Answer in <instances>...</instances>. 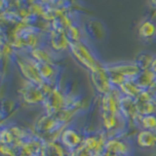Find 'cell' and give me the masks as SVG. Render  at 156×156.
Listing matches in <instances>:
<instances>
[{
  "label": "cell",
  "mask_w": 156,
  "mask_h": 156,
  "mask_svg": "<svg viewBox=\"0 0 156 156\" xmlns=\"http://www.w3.org/2000/svg\"><path fill=\"white\" fill-rule=\"evenodd\" d=\"M121 96L116 94V88L101 97V118L102 124L107 131H111L118 126L120 108L119 101ZM122 116V115H121Z\"/></svg>",
  "instance_id": "obj_1"
},
{
  "label": "cell",
  "mask_w": 156,
  "mask_h": 156,
  "mask_svg": "<svg viewBox=\"0 0 156 156\" xmlns=\"http://www.w3.org/2000/svg\"><path fill=\"white\" fill-rule=\"evenodd\" d=\"M69 50L72 53L73 57L79 62L82 66H84L88 68L91 72L96 70L98 67L101 66V63L96 60L95 56L90 51L82 41L78 42H70L69 44Z\"/></svg>",
  "instance_id": "obj_2"
},
{
  "label": "cell",
  "mask_w": 156,
  "mask_h": 156,
  "mask_svg": "<svg viewBox=\"0 0 156 156\" xmlns=\"http://www.w3.org/2000/svg\"><path fill=\"white\" fill-rule=\"evenodd\" d=\"M16 62L22 74L27 78L28 82L39 86L46 83L44 82L40 74H39L35 61L31 57H18Z\"/></svg>",
  "instance_id": "obj_3"
},
{
  "label": "cell",
  "mask_w": 156,
  "mask_h": 156,
  "mask_svg": "<svg viewBox=\"0 0 156 156\" xmlns=\"http://www.w3.org/2000/svg\"><path fill=\"white\" fill-rule=\"evenodd\" d=\"M91 81L96 91L102 96L109 93L114 88L110 82L109 74L106 70V67L101 65L96 70L91 72Z\"/></svg>",
  "instance_id": "obj_4"
},
{
  "label": "cell",
  "mask_w": 156,
  "mask_h": 156,
  "mask_svg": "<svg viewBox=\"0 0 156 156\" xmlns=\"http://www.w3.org/2000/svg\"><path fill=\"white\" fill-rule=\"evenodd\" d=\"M43 85L39 86L28 82L27 85L23 86V88L19 92L23 97V100L26 102L30 105H36L39 102H44L46 100L47 94L44 90Z\"/></svg>",
  "instance_id": "obj_5"
},
{
  "label": "cell",
  "mask_w": 156,
  "mask_h": 156,
  "mask_svg": "<svg viewBox=\"0 0 156 156\" xmlns=\"http://www.w3.org/2000/svg\"><path fill=\"white\" fill-rule=\"evenodd\" d=\"M138 113L140 116L156 114V100L152 92L143 90V92L135 99Z\"/></svg>",
  "instance_id": "obj_6"
},
{
  "label": "cell",
  "mask_w": 156,
  "mask_h": 156,
  "mask_svg": "<svg viewBox=\"0 0 156 156\" xmlns=\"http://www.w3.org/2000/svg\"><path fill=\"white\" fill-rule=\"evenodd\" d=\"M66 101V99L63 97L62 92L58 88H53V90L46 97V100L43 104L45 105L47 114H54L65 108Z\"/></svg>",
  "instance_id": "obj_7"
},
{
  "label": "cell",
  "mask_w": 156,
  "mask_h": 156,
  "mask_svg": "<svg viewBox=\"0 0 156 156\" xmlns=\"http://www.w3.org/2000/svg\"><path fill=\"white\" fill-rule=\"evenodd\" d=\"M107 71L118 73L121 76L125 77L127 80H136L141 72L140 68L136 66V62H123L117 63V65H111L105 66Z\"/></svg>",
  "instance_id": "obj_8"
},
{
  "label": "cell",
  "mask_w": 156,
  "mask_h": 156,
  "mask_svg": "<svg viewBox=\"0 0 156 156\" xmlns=\"http://www.w3.org/2000/svg\"><path fill=\"white\" fill-rule=\"evenodd\" d=\"M83 140L80 134L74 129L68 128L62 132L61 134V143L63 147L68 150H76L83 144Z\"/></svg>",
  "instance_id": "obj_9"
},
{
  "label": "cell",
  "mask_w": 156,
  "mask_h": 156,
  "mask_svg": "<svg viewBox=\"0 0 156 156\" xmlns=\"http://www.w3.org/2000/svg\"><path fill=\"white\" fill-rule=\"evenodd\" d=\"M63 125L58 120L55 114L46 113L37 121L36 130L39 134H42V135L53 134L54 131H57Z\"/></svg>",
  "instance_id": "obj_10"
},
{
  "label": "cell",
  "mask_w": 156,
  "mask_h": 156,
  "mask_svg": "<svg viewBox=\"0 0 156 156\" xmlns=\"http://www.w3.org/2000/svg\"><path fill=\"white\" fill-rule=\"evenodd\" d=\"M119 108L121 115L126 119L138 121L139 117L140 116L138 113V110H136L135 99H132V98L121 96L119 101Z\"/></svg>",
  "instance_id": "obj_11"
},
{
  "label": "cell",
  "mask_w": 156,
  "mask_h": 156,
  "mask_svg": "<svg viewBox=\"0 0 156 156\" xmlns=\"http://www.w3.org/2000/svg\"><path fill=\"white\" fill-rule=\"evenodd\" d=\"M56 54L55 51L51 49L50 47H39L30 50V57L33 58L35 62H47L51 63V65H55V60H56Z\"/></svg>",
  "instance_id": "obj_12"
},
{
  "label": "cell",
  "mask_w": 156,
  "mask_h": 156,
  "mask_svg": "<svg viewBox=\"0 0 156 156\" xmlns=\"http://www.w3.org/2000/svg\"><path fill=\"white\" fill-rule=\"evenodd\" d=\"M105 150L107 156H129L128 145L118 139L106 141Z\"/></svg>",
  "instance_id": "obj_13"
},
{
  "label": "cell",
  "mask_w": 156,
  "mask_h": 156,
  "mask_svg": "<svg viewBox=\"0 0 156 156\" xmlns=\"http://www.w3.org/2000/svg\"><path fill=\"white\" fill-rule=\"evenodd\" d=\"M51 48L54 51H63L69 49V40L67 39L66 32L60 29H53L51 32Z\"/></svg>",
  "instance_id": "obj_14"
},
{
  "label": "cell",
  "mask_w": 156,
  "mask_h": 156,
  "mask_svg": "<svg viewBox=\"0 0 156 156\" xmlns=\"http://www.w3.org/2000/svg\"><path fill=\"white\" fill-rule=\"evenodd\" d=\"M135 81L141 90L151 91L156 86V74L151 69L143 70Z\"/></svg>",
  "instance_id": "obj_15"
},
{
  "label": "cell",
  "mask_w": 156,
  "mask_h": 156,
  "mask_svg": "<svg viewBox=\"0 0 156 156\" xmlns=\"http://www.w3.org/2000/svg\"><path fill=\"white\" fill-rule=\"evenodd\" d=\"M136 141L141 148H153L156 146L155 132L141 130L136 135Z\"/></svg>",
  "instance_id": "obj_16"
},
{
  "label": "cell",
  "mask_w": 156,
  "mask_h": 156,
  "mask_svg": "<svg viewBox=\"0 0 156 156\" xmlns=\"http://www.w3.org/2000/svg\"><path fill=\"white\" fill-rule=\"evenodd\" d=\"M139 35L143 40H153L156 36V23L151 20L144 21L139 27Z\"/></svg>",
  "instance_id": "obj_17"
},
{
  "label": "cell",
  "mask_w": 156,
  "mask_h": 156,
  "mask_svg": "<svg viewBox=\"0 0 156 156\" xmlns=\"http://www.w3.org/2000/svg\"><path fill=\"white\" fill-rule=\"evenodd\" d=\"M35 63L39 74H40L44 82L51 84V82L54 81L56 77L55 65H51V63H47V62H35Z\"/></svg>",
  "instance_id": "obj_18"
},
{
  "label": "cell",
  "mask_w": 156,
  "mask_h": 156,
  "mask_svg": "<svg viewBox=\"0 0 156 156\" xmlns=\"http://www.w3.org/2000/svg\"><path fill=\"white\" fill-rule=\"evenodd\" d=\"M118 89L121 94H123V96L132 98V99H136V98L143 92V90L138 86V84H136L135 80L125 81Z\"/></svg>",
  "instance_id": "obj_19"
},
{
  "label": "cell",
  "mask_w": 156,
  "mask_h": 156,
  "mask_svg": "<svg viewBox=\"0 0 156 156\" xmlns=\"http://www.w3.org/2000/svg\"><path fill=\"white\" fill-rule=\"evenodd\" d=\"M139 124L143 130L147 131H156V114H149L139 117Z\"/></svg>",
  "instance_id": "obj_20"
},
{
  "label": "cell",
  "mask_w": 156,
  "mask_h": 156,
  "mask_svg": "<svg viewBox=\"0 0 156 156\" xmlns=\"http://www.w3.org/2000/svg\"><path fill=\"white\" fill-rule=\"evenodd\" d=\"M154 58L151 54H147V53H143V54H140L136 58V66H138L140 70H147V69H150L151 67V65H152L153 62V60Z\"/></svg>",
  "instance_id": "obj_21"
},
{
  "label": "cell",
  "mask_w": 156,
  "mask_h": 156,
  "mask_svg": "<svg viewBox=\"0 0 156 156\" xmlns=\"http://www.w3.org/2000/svg\"><path fill=\"white\" fill-rule=\"evenodd\" d=\"M66 35L67 37V39L69 40V42H78L81 41V31L79 30V28L77 27V26L75 24H70L66 30Z\"/></svg>",
  "instance_id": "obj_22"
},
{
  "label": "cell",
  "mask_w": 156,
  "mask_h": 156,
  "mask_svg": "<svg viewBox=\"0 0 156 156\" xmlns=\"http://www.w3.org/2000/svg\"><path fill=\"white\" fill-rule=\"evenodd\" d=\"M44 156H65L62 146L54 143H49L43 149Z\"/></svg>",
  "instance_id": "obj_23"
},
{
  "label": "cell",
  "mask_w": 156,
  "mask_h": 156,
  "mask_svg": "<svg viewBox=\"0 0 156 156\" xmlns=\"http://www.w3.org/2000/svg\"><path fill=\"white\" fill-rule=\"evenodd\" d=\"M74 156H97V155L91 152V151H89L88 149H86L83 145H81L79 148L75 150Z\"/></svg>",
  "instance_id": "obj_24"
},
{
  "label": "cell",
  "mask_w": 156,
  "mask_h": 156,
  "mask_svg": "<svg viewBox=\"0 0 156 156\" xmlns=\"http://www.w3.org/2000/svg\"><path fill=\"white\" fill-rule=\"evenodd\" d=\"M150 69L152 70L155 74H156V57L154 58V60H153V62H152V65H151V67H150Z\"/></svg>",
  "instance_id": "obj_25"
},
{
  "label": "cell",
  "mask_w": 156,
  "mask_h": 156,
  "mask_svg": "<svg viewBox=\"0 0 156 156\" xmlns=\"http://www.w3.org/2000/svg\"><path fill=\"white\" fill-rule=\"evenodd\" d=\"M43 149H44V148H43ZM39 156H44V154H43V151H42V153H41L40 155H39Z\"/></svg>",
  "instance_id": "obj_26"
},
{
  "label": "cell",
  "mask_w": 156,
  "mask_h": 156,
  "mask_svg": "<svg viewBox=\"0 0 156 156\" xmlns=\"http://www.w3.org/2000/svg\"><path fill=\"white\" fill-rule=\"evenodd\" d=\"M155 135H156V131H155Z\"/></svg>",
  "instance_id": "obj_27"
}]
</instances>
